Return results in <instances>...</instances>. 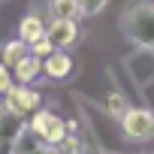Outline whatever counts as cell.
<instances>
[{
	"label": "cell",
	"mask_w": 154,
	"mask_h": 154,
	"mask_svg": "<svg viewBox=\"0 0 154 154\" xmlns=\"http://www.w3.org/2000/svg\"><path fill=\"white\" fill-rule=\"evenodd\" d=\"M121 27L139 48H154V3L133 0L121 15Z\"/></svg>",
	"instance_id": "6da1fadb"
},
{
	"label": "cell",
	"mask_w": 154,
	"mask_h": 154,
	"mask_svg": "<svg viewBox=\"0 0 154 154\" xmlns=\"http://www.w3.org/2000/svg\"><path fill=\"white\" fill-rule=\"evenodd\" d=\"M27 127L36 133V139L42 142V145H48V148H54V145H60V139L69 133V124L60 118V115H54V112H48V109H36L33 115H30V121H27Z\"/></svg>",
	"instance_id": "7a4b0ae2"
},
{
	"label": "cell",
	"mask_w": 154,
	"mask_h": 154,
	"mask_svg": "<svg viewBox=\"0 0 154 154\" xmlns=\"http://www.w3.org/2000/svg\"><path fill=\"white\" fill-rule=\"evenodd\" d=\"M39 103H42L39 91H33L30 85H21V82H15V85L3 94V106L12 109L18 118H30V115L39 109Z\"/></svg>",
	"instance_id": "3957f363"
},
{
	"label": "cell",
	"mask_w": 154,
	"mask_h": 154,
	"mask_svg": "<svg viewBox=\"0 0 154 154\" xmlns=\"http://www.w3.org/2000/svg\"><path fill=\"white\" fill-rule=\"evenodd\" d=\"M121 133L133 142H142V139H151L154 136V112L148 109H130L121 115Z\"/></svg>",
	"instance_id": "277c9868"
},
{
	"label": "cell",
	"mask_w": 154,
	"mask_h": 154,
	"mask_svg": "<svg viewBox=\"0 0 154 154\" xmlns=\"http://www.w3.org/2000/svg\"><path fill=\"white\" fill-rule=\"evenodd\" d=\"M24 118H18L12 109L0 103V154H15V139L24 130Z\"/></svg>",
	"instance_id": "5b68a950"
},
{
	"label": "cell",
	"mask_w": 154,
	"mask_h": 154,
	"mask_svg": "<svg viewBox=\"0 0 154 154\" xmlns=\"http://www.w3.org/2000/svg\"><path fill=\"white\" fill-rule=\"evenodd\" d=\"M72 72V57L66 54V48H54L48 57H42V75L48 82H63Z\"/></svg>",
	"instance_id": "8992f818"
},
{
	"label": "cell",
	"mask_w": 154,
	"mask_h": 154,
	"mask_svg": "<svg viewBox=\"0 0 154 154\" xmlns=\"http://www.w3.org/2000/svg\"><path fill=\"white\" fill-rule=\"evenodd\" d=\"M45 36L57 45V48H69L79 39V24L66 21V18H51V24H45Z\"/></svg>",
	"instance_id": "52a82bcc"
},
{
	"label": "cell",
	"mask_w": 154,
	"mask_h": 154,
	"mask_svg": "<svg viewBox=\"0 0 154 154\" xmlns=\"http://www.w3.org/2000/svg\"><path fill=\"white\" fill-rule=\"evenodd\" d=\"M39 75H42V57H36V54H24V57L12 66V79L21 82V85L36 82Z\"/></svg>",
	"instance_id": "ba28073f"
},
{
	"label": "cell",
	"mask_w": 154,
	"mask_h": 154,
	"mask_svg": "<svg viewBox=\"0 0 154 154\" xmlns=\"http://www.w3.org/2000/svg\"><path fill=\"white\" fill-rule=\"evenodd\" d=\"M18 36L30 45V42H36L39 36H45V21L39 18V15H24L21 18V24H18Z\"/></svg>",
	"instance_id": "9c48e42d"
},
{
	"label": "cell",
	"mask_w": 154,
	"mask_h": 154,
	"mask_svg": "<svg viewBox=\"0 0 154 154\" xmlns=\"http://www.w3.org/2000/svg\"><path fill=\"white\" fill-rule=\"evenodd\" d=\"M48 9H51V18H66V21H79V15H82L79 0H51Z\"/></svg>",
	"instance_id": "30bf717a"
},
{
	"label": "cell",
	"mask_w": 154,
	"mask_h": 154,
	"mask_svg": "<svg viewBox=\"0 0 154 154\" xmlns=\"http://www.w3.org/2000/svg\"><path fill=\"white\" fill-rule=\"evenodd\" d=\"M24 54H30V45L18 36V39H12V42H6V45H3V51H0V60H3V63L12 69V66H15Z\"/></svg>",
	"instance_id": "8fae6325"
},
{
	"label": "cell",
	"mask_w": 154,
	"mask_h": 154,
	"mask_svg": "<svg viewBox=\"0 0 154 154\" xmlns=\"http://www.w3.org/2000/svg\"><path fill=\"white\" fill-rule=\"evenodd\" d=\"M103 106H106V112H109L112 118L121 121V115L127 112V97H124L121 91H109V94L103 97Z\"/></svg>",
	"instance_id": "7c38bea8"
},
{
	"label": "cell",
	"mask_w": 154,
	"mask_h": 154,
	"mask_svg": "<svg viewBox=\"0 0 154 154\" xmlns=\"http://www.w3.org/2000/svg\"><path fill=\"white\" fill-rule=\"evenodd\" d=\"M54 48H57V45H54L48 36H39L36 42H30V54H36V57H48Z\"/></svg>",
	"instance_id": "4fadbf2b"
},
{
	"label": "cell",
	"mask_w": 154,
	"mask_h": 154,
	"mask_svg": "<svg viewBox=\"0 0 154 154\" xmlns=\"http://www.w3.org/2000/svg\"><path fill=\"white\" fill-rule=\"evenodd\" d=\"M12 85H15V79H12V69H9L3 60H0V97H3V94H6Z\"/></svg>",
	"instance_id": "5bb4252c"
},
{
	"label": "cell",
	"mask_w": 154,
	"mask_h": 154,
	"mask_svg": "<svg viewBox=\"0 0 154 154\" xmlns=\"http://www.w3.org/2000/svg\"><path fill=\"white\" fill-rule=\"evenodd\" d=\"M79 3H82V15H97L106 9L109 0H79Z\"/></svg>",
	"instance_id": "9a60e30c"
},
{
	"label": "cell",
	"mask_w": 154,
	"mask_h": 154,
	"mask_svg": "<svg viewBox=\"0 0 154 154\" xmlns=\"http://www.w3.org/2000/svg\"><path fill=\"white\" fill-rule=\"evenodd\" d=\"M36 154H51V151H48V145H42V148H39Z\"/></svg>",
	"instance_id": "2e32d148"
}]
</instances>
